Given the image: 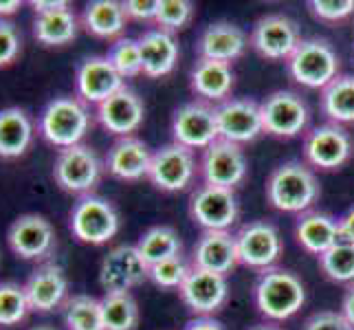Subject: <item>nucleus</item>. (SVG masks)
<instances>
[{
    "mask_svg": "<svg viewBox=\"0 0 354 330\" xmlns=\"http://www.w3.org/2000/svg\"><path fill=\"white\" fill-rule=\"evenodd\" d=\"M319 181L313 167L301 161H286L277 165L266 181V201L277 212L304 214L319 199Z\"/></svg>",
    "mask_w": 354,
    "mask_h": 330,
    "instance_id": "1",
    "label": "nucleus"
},
{
    "mask_svg": "<svg viewBox=\"0 0 354 330\" xmlns=\"http://www.w3.org/2000/svg\"><path fill=\"white\" fill-rule=\"evenodd\" d=\"M253 300L268 322H286L306 304V286L297 273L282 266H271L260 273L253 288Z\"/></svg>",
    "mask_w": 354,
    "mask_h": 330,
    "instance_id": "2",
    "label": "nucleus"
},
{
    "mask_svg": "<svg viewBox=\"0 0 354 330\" xmlns=\"http://www.w3.org/2000/svg\"><path fill=\"white\" fill-rule=\"evenodd\" d=\"M91 128L88 106L77 97H55L40 115L38 130L46 143L64 150L80 145Z\"/></svg>",
    "mask_w": 354,
    "mask_h": 330,
    "instance_id": "3",
    "label": "nucleus"
},
{
    "mask_svg": "<svg viewBox=\"0 0 354 330\" xmlns=\"http://www.w3.org/2000/svg\"><path fill=\"white\" fill-rule=\"evenodd\" d=\"M339 55L335 46L324 38H308L301 40V44L295 48L286 59V68L292 82L306 89H326L333 80H337L339 73Z\"/></svg>",
    "mask_w": 354,
    "mask_h": 330,
    "instance_id": "4",
    "label": "nucleus"
},
{
    "mask_svg": "<svg viewBox=\"0 0 354 330\" xmlns=\"http://www.w3.org/2000/svg\"><path fill=\"white\" fill-rule=\"evenodd\" d=\"M68 229L75 240L100 247L119 234V212L108 199L86 194L73 205L68 214Z\"/></svg>",
    "mask_w": 354,
    "mask_h": 330,
    "instance_id": "5",
    "label": "nucleus"
},
{
    "mask_svg": "<svg viewBox=\"0 0 354 330\" xmlns=\"http://www.w3.org/2000/svg\"><path fill=\"white\" fill-rule=\"evenodd\" d=\"M104 169L106 165L100 154L91 145L80 143L57 152L53 163V178L59 190L75 194V196H86L100 185Z\"/></svg>",
    "mask_w": 354,
    "mask_h": 330,
    "instance_id": "6",
    "label": "nucleus"
},
{
    "mask_svg": "<svg viewBox=\"0 0 354 330\" xmlns=\"http://www.w3.org/2000/svg\"><path fill=\"white\" fill-rule=\"evenodd\" d=\"M264 132L277 139H292L308 128L310 110L295 91H275L260 104Z\"/></svg>",
    "mask_w": 354,
    "mask_h": 330,
    "instance_id": "7",
    "label": "nucleus"
},
{
    "mask_svg": "<svg viewBox=\"0 0 354 330\" xmlns=\"http://www.w3.org/2000/svg\"><path fill=\"white\" fill-rule=\"evenodd\" d=\"M236 244L240 264L258 268V271L275 266L284 251V242L277 227L273 223H266V220L244 223L236 234Z\"/></svg>",
    "mask_w": 354,
    "mask_h": 330,
    "instance_id": "8",
    "label": "nucleus"
},
{
    "mask_svg": "<svg viewBox=\"0 0 354 330\" xmlns=\"http://www.w3.org/2000/svg\"><path fill=\"white\" fill-rule=\"evenodd\" d=\"M7 244L11 253L22 260H46L55 251V229L42 214H22L7 229Z\"/></svg>",
    "mask_w": 354,
    "mask_h": 330,
    "instance_id": "9",
    "label": "nucleus"
},
{
    "mask_svg": "<svg viewBox=\"0 0 354 330\" xmlns=\"http://www.w3.org/2000/svg\"><path fill=\"white\" fill-rule=\"evenodd\" d=\"M354 152L350 132L339 124H322L313 128L304 139V156L310 167L333 172L350 161Z\"/></svg>",
    "mask_w": 354,
    "mask_h": 330,
    "instance_id": "10",
    "label": "nucleus"
},
{
    "mask_svg": "<svg viewBox=\"0 0 354 330\" xmlns=\"http://www.w3.org/2000/svg\"><path fill=\"white\" fill-rule=\"evenodd\" d=\"M172 137L174 143L185 145L192 152L209 148L216 139H221L216 121V106L201 100L178 106L172 117Z\"/></svg>",
    "mask_w": 354,
    "mask_h": 330,
    "instance_id": "11",
    "label": "nucleus"
},
{
    "mask_svg": "<svg viewBox=\"0 0 354 330\" xmlns=\"http://www.w3.org/2000/svg\"><path fill=\"white\" fill-rule=\"evenodd\" d=\"M196 178V158L185 145L167 143L152 152L148 181L161 192H183Z\"/></svg>",
    "mask_w": 354,
    "mask_h": 330,
    "instance_id": "12",
    "label": "nucleus"
},
{
    "mask_svg": "<svg viewBox=\"0 0 354 330\" xmlns=\"http://www.w3.org/2000/svg\"><path fill=\"white\" fill-rule=\"evenodd\" d=\"M247 156L242 145L225 139H216L209 148L203 150L201 158V176L205 185L234 190L247 178Z\"/></svg>",
    "mask_w": 354,
    "mask_h": 330,
    "instance_id": "13",
    "label": "nucleus"
},
{
    "mask_svg": "<svg viewBox=\"0 0 354 330\" xmlns=\"http://www.w3.org/2000/svg\"><path fill=\"white\" fill-rule=\"evenodd\" d=\"M189 214L194 223H198L205 231H229L240 214L236 192L203 183L192 192Z\"/></svg>",
    "mask_w": 354,
    "mask_h": 330,
    "instance_id": "14",
    "label": "nucleus"
},
{
    "mask_svg": "<svg viewBox=\"0 0 354 330\" xmlns=\"http://www.w3.org/2000/svg\"><path fill=\"white\" fill-rule=\"evenodd\" d=\"M150 275V266L143 262L137 244H119L111 249L100 266V284L106 293H130Z\"/></svg>",
    "mask_w": 354,
    "mask_h": 330,
    "instance_id": "15",
    "label": "nucleus"
},
{
    "mask_svg": "<svg viewBox=\"0 0 354 330\" xmlns=\"http://www.w3.org/2000/svg\"><path fill=\"white\" fill-rule=\"evenodd\" d=\"M249 42L253 51L264 59L279 62L295 53V48L301 44V33L288 16L268 14L253 24Z\"/></svg>",
    "mask_w": 354,
    "mask_h": 330,
    "instance_id": "16",
    "label": "nucleus"
},
{
    "mask_svg": "<svg viewBox=\"0 0 354 330\" xmlns=\"http://www.w3.org/2000/svg\"><path fill=\"white\" fill-rule=\"evenodd\" d=\"M216 121L221 139L231 143H251L264 132L260 104L249 97H229L216 106Z\"/></svg>",
    "mask_w": 354,
    "mask_h": 330,
    "instance_id": "17",
    "label": "nucleus"
},
{
    "mask_svg": "<svg viewBox=\"0 0 354 330\" xmlns=\"http://www.w3.org/2000/svg\"><path fill=\"white\" fill-rule=\"evenodd\" d=\"M178 295L192 313H196L198 317H212L225 306L229 297L227 275L192 266L189 275L178 288Z\"/></svg>",
    "mask_w": 354,
    "mask_h": 330,
    "instance_id": "18",
    "label": "nucleus"
},
{
    "mask_svg": "<svg viewBox=\"0 0 354 330\" xmlns=\"http://www.w3.org/2000/svg\"><path fill=\"white\" fill-rule=\"evenodd\" d=\"M97 121L115 137H134L145 119V106L137 91L124 86L113 97H108L95 110Z\"/></svg>",
    "mask_w": 354,
    "mask_h": 330,
    "instance_id": "19",
    "label": "nucleus"
},
{
    "mask_svg": "<svg viewBox=\"0 0 354 330\" xmlns=\"http://www.w3.org/2000/svg\"><path fill=\"white\" fill-rule=\"evenodd\" d=\"M27 293L31 313H53L68 300V279L64 268L55 262H44L22 284Z\"/></svg>",
    "mask_w": 354,
    "mask_h": 330,
    "instance_id": "20",
    "label": "nucleus"
},
{
    "mask_svg": "<svg viewBox=\"0 0 354 330\" xmlns=\"http://www.w3.org/2000/svg\"><path fill=\"white\" fill-rule=\"evenodd\" d=\"M124 86H126L124 77L108 62L106 55L86 57L84 62H80L75 71V89H77V97L84 104L100 106Z\"/></svg>",
    "mask_w": 354,
    "mask_h": 330,
    "instance_id": "21",
    "label": "nucleus"
},
{
    "mask_svg": "<svg viewBox=\"0 0 354 330\" xmlns=\"http://www.w3.org/2000/svg\"><path fill=\"white\" fill-rule=\"evenodd\" d=\"M240 264L236 234L231 231H203V236L194 244L192 266L203 271L229 275Z\"/></svg>",
    "mask_w": 354,
    "mask_h": 330,
    "instance_id": "22",
    "label": "nucleus"
},
{
    "mask_svg": "<svg viewBox=\"0 0 354 330\" xmlns=\"http://www.w3.org/2000/svg\"><path fill=\"white\" fill-rule=\"evenodd\" d=\"M152 161V152L148 143L139 137H121L117 139L106 154V169L108 174L119 181H141L148 178V169Z\"/></svg>",
    "mask_w": 354,
    "mask_h": 330,
    "instance_id": "23",
    "label": "nucleus"
},
{
    "mask_svg": "<svg viewBox=\"0 0 354 330\" xmlns=\"http://www.w3.org/2000/svg\"><path fill=\"white\" fill-rule=\"evenodd\" d=\"M139 51H141V66L143 75L150 80L165 77L174 71L180 48L172 33L161 29H148L139 35Z\"/></svg>",
    "mask_w": 354,
    "mask_h": 330,
    "instance_id": "24",
    "label": "nucleus"
},
{
    "mask_svg": "<svg viewBox=\"0 0 354 330\" xmlns=\"http://www.w3.org/2000/svg\"><path fill=\"white\" fill-rule=\"evenodd\" d=\"M249 40L238 24L234 22H214L209 24L198 38V55L203 59H214V62H225L231 64L238 59L244 48H247Z\"/></svg>",
    "mask_w": 354,
    "mask_h": 330,
    "instance_id": "25",
    "label": "nucleus"
},
{
    "mask_svg": "<svg viewBox=\"0 0 354 330\" xmlns=\"http://www.w3.org/2000/svg\"><path fill=\"white\" fill-rule=\"evenodd\" d=\"M236 84V73L231 64L225 62H214V59H203L194 64L189 73V86L194 95L201 97V102L207 104H223L229 100L231 91Z\"/></svg>",
    "mask_w": 354,
    "mask_h": 330,
    "instance_id": "26",
    "label": "nucleus"
},
{
    "mask_svg": "<svg viewBox=\"0 0 354 330\" xmlns=\"http://www.w3.org/2000/svg\"><path fill=\"white\" fill-rule=\"evenodd\" d=\"M35 126L24 108L9 106L0 110V158H20L33 143Z\"/></svg>",
    "mask_w": 354,
    "mask_h": 330,
    "instance_id": "27",
    "label": "nucleus"
},
{
    "mask_svg": "<svg viewBox=\"0 0 354 330\" xmlns=\"http://www.w3.org/2000/svg\"><path fill=\"white\" fill-rule=\"evenodd\" d=\"M295 238L304 251H308L319 258L330 247L339 242V225L337 218L324 212H304L297 216Z\"/></svg>",
    "mask_w": 354,
    "mask_h": 330,
    "instance_id": "28",
    "label": "nucleus"
},
{
    "mask_svg": "<svg viewBox=\"0 0 354 330\" xmlns=\"http://www.w3.org/2000/svg\"><path fill=\"white\" fill-rule=\"evenodd\" d=\"M80 22L95 38L111 40L121 35V31L126 29L128 16L124 11V5L117 3V0H95L82 11Z\"/></svg>",
    "mask_w": 354,
    "mask_h": 330,
    "instance_id": "29",
    "label": "nucleus"
},
{
    "mask_svg": "<svg viewBox=\"0 0 354 330\" xmlns=\"http://www.w3.org/2000/svg\"><path fill=\"white\" fill-rule=\"evenodd\" d=\"M80 24L82 22L73 14V9L40 14L33 20V38L44 46H64L77 38Z\"/></svg>",
    "mask_w": 354,
    "mask_h": 330,
    "instance_id": "30",
    "label": "nucleus"
},
{
    "mask_svg": "<svg viewBox=\"0 0 354 330\" xmlns=\"http://www.w3.org/2000/svg\"><path fill=\"white\" fill-rule=\"evenodd\" d=\"M322 113L330 124H354V75L344 73L322 91Z\"/></svg>",
    "mask_w": 354,
    "mask_h": 330,
    "instance_id": "31",
    "label": "nucleus"
},
{
    "mask_svg": "<svg viewBox=\"0 0 354 330\" xmlns=\"http://www.w3.org/2000/svg\"><path fill=\"white\" fill-rule=\"evenodd\" d=\"M137 251L143 258V262L148 264V266H152V264H158V262H163V260L174 258V255H180L183 240H180L178 231L174 227L156 225V227H150L139 238Z\"/></svg>",
    "mask_w": 354,
    "mask_h": 330,
    "instance_id": "32",
    "label": "nucleus"
},
{
    "mask_svg": "<svg viewBox=\"0 0 354 330\" xmlns=\"http://www.w3.org/2000/svg\"><path fill=\"white\" fill-rule=\"evenodd\" d=\"M62 317L66 330H106L102 300L93 295H73L64 302Z\"/></svg>",
    "mask_w": 354,
    "mask_h": 330,
    "instance_id": "33",
    "label": "nucleus"
},
{
    "mask_svg": "<svg viewBox=\"0 0 354 330\" xmlns=\"http://www.w3.org/2000/svg\"><path fill=\"white\" fill-rule=\"evenodd\" d=\"M102 313L106 330H137L141 317L132 293H106L102 297Z\"/></svg>",
    "mask_w": 354,
    "mask_h": 330,
    "instance_id": "34",
    "label": "nucleus"
},
{
    "mask_svg": "<svg viewBox=\"0 0 354 330\" xmlns=\"http://www.w3.org/2000/svg\"><path fill=\"white\" fill-rule=\"evenodd\" d=\"M322 273L337 284H354V242L339 240L319 258Z\"/></svg>",
    "mask_w": 354,
    "mask_h": 330,
    "instance_id": "35",
    "label": "nucleus"
},
{
    "mask_svg": "<svg viewBox=\"0 0 354 330\" xmlns=\"http://www.w3.org/2000/svg\"><path fill=\"white\" fill-rule=\"evenodd\" d=\"M29 313L31 306L24 286L16 282H0V328L20 326Z\"/></svg>",
    "mask_w": 354,
    "mask_h": 330,
    "instance_id": "36",
    "label": "nucleus"
},
{
    "mask_svg": "<svg viewBox=\"0 0 354 330\" xmlns=\"http://www.w3.org/2000/svg\"><path fill=\"white\" fill-rule=\"evenodd\" d=\"M108 62L115 66V71L119 73L124 80L137 77L143 73L141 66V51H139V40L132 38H117L111 48H108Z\"/></svg>",
    "mask_w": 354,
    "mask_h": 330,
    "instance_id": "37",
    "label": "nucleus"
},
{
    "mask_svg": "<svg viewBox=\"0 0 354 330\" xmlns=\"http://www.w3.org/2000/svg\"><path fill=\"white\" fill-rule=\"evenodd\" d=\"M194 16V5L189 0H158V11L154 24L165 33H176L185 29Z\"/></svg>",
    "mask_w": 354,
    "mask_h": 330,
    "instance_id": "38",
    "label": "nucleus"
},
{
    "mask_svg": "<svg viewBox=\"0 0 354 330\" xmlns=\"http://www.w3.org/2000/svg\"><path fill=\"white\" fill-rule=\"evenodd\" d=\"M189 271H192V266L187 264V260L183 258V253H180V255H174V258H169V260L152 264L148 279H152L158 288L174 291V288H180V284L185 282Z\"/></svg>",
    "mask_w": 354,
    "mask_h": 330,
    "instance_id": "39",
    "label": "nucleus"
},
{
    "mask_svg": "<svg viewBox=\"0 0 354 330\" xmlns=\"http://www.w3.org/2000/svg\"><path fill=\"white\" fill-rule=\"evenodd\" d=\"M308 7L322 22H341L354 14V0H310Z\"/></svg>",
    "mask_w": 354,
    "mask_h": 330,
    "instance_id": "40",
    "label": "nucleus"
},
{
    "mask_svg": "<svg viewBox=\"0 0 354 330\" xmlns=\"http://www.w3.org/2000/svg\"><path fill=\"white\" fill-rule=\"evenodd\" d=\"M22 48L18 27L11 20H0V68L16 62Z\"/></svg>",
    "mask_w": 354,
    "mask_h": 330,
    "instance_id": "41",
    "label": "nucleus"
},
{
    "mask_svg": "<svg viewBox=\"0 0 354 330\" xmlns=\"http://www.w3.org/2000/svg\"><path fill=\"white\" fill-rule=\"evenodd\" d=\"M301 330H354L348 320L337 311H319L304 322Z\"/></svg>",
    "mask_w": 354,
    "mask_h": 330,
    "instance_id": "42",
    "label": "nucleus"
},
{
    "mask_svg": "<svg viewBox=\"0 0 354 330\" xmlns=\"http://www.w3.org/2000/svg\"><path fill=\"white\" fill-rule=\"evenodd\" d=\"M124 11L126 16L132 20H145V22H154L156 11H158V0H126Z\"/></svg>",
    "mask_w": 354,
    "mask_h": 330,
    "instance_id": "43",
    "label": "nucleus"
},
{
    "mask_svg": "<svg viewBox=\"0 0 354 330\" xmlns=\"http://www.w3.org/2000/svg\"><path fill=\"white\" fill-rule=\"evenodd\" d=\"M31 7L35 11V16H40V14H55V11L71 9V3H66V0H33Z\"/></svg>",
    "mask_w": 354,
    "mask_h": 330,
    "instance_id": "44",
    "label": "nucleus"
},
{
    "mask_svg": "<svg viewBox=\"0 0 354 330\" xmlns=\"http://www.w3.org/2000/svg\"><path fill=\"white\" fill-rule=\"evenodd\" d=\"M337 225H339V240H346V242H354V207L337 218Z\"/></svg>",
    "mask_w": 354,
    "mask_h": 330,
    "instance_id": "45",
    "label": "nucleus"
},
{
    "mask_svg": "<svg viewBox=\"0 0 354 330\" xmlns=\"http://www.w3.org/2000/svg\"><path fill=\"white\" fill-rule=\"evenodd\" d=\"M183 330H225V326L214 317H196V320H189Z\"/></svg>",
    "mask_w": 354,
    "mask_h": 330,
    "instance_id": "46",
    "label": "nucleus"
},
{
    "mask_svg": "<svg viewBox=\"0 0 354 330\" xmlns=\"http://www.w3.org/2000/svg\"><path fill=\"white\" fill-rule=\"evenodd\" d=\"M339 313L344 315L346 320H348V324L354 328V284L348 286L346 295H344V302H341V311Z\"/></svg>",
    "mask_w": 354,
    "mask_h": 330,
    "instance_id": "47",
    "label": "nucleus"
},
{
    "mask_svg": "<svg viewBox=\"0 0 354 330\" xmlns=\"http://www.w3.org/2000/svg\"><path fill=\"white\" fill-rule=\"evenodd\" d=\"M22 7L20 0H0V20H7Z\"/></svg>",
    "mask_w": 354,
    "mask_h": 330,
    "instance_id": "48",
    "label": "nucleus"
},
{
    "mask_svg": "<svg viewBox=\"0 0 354 330\" xmlns=\"http://www.w3.org/2000/svg\"><path fill=\"white\" fill-rule=\"evenodd\" d=\"M249 330H282V328H277L275 324H258V326H253Z\"/></svg>",
    "mask_w": 354,
    "mask_h": 330,
    "instance_id": "49",
    "label": "nucleus"
},
{
    "mask_svg": "<svg viewBox=\"0 0 354 330\" xmlns=\"http://www.w3.org/2000/svg\"><path fill=\"white\" fill-rule=\"evenodd\" d=\"M29 330H55L53 326H46V324H42V326H33V328H29Z\"/></svg>",
    "mask_w": 354,
    "mask_h": 330,
    "instance_id": "50",
    "label": "nucleus"
}]
</instances>
